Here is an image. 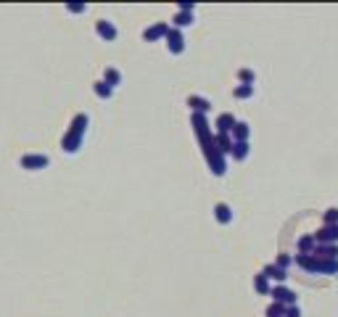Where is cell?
<instances>
[{
	"label": "cell",
	"mask_w": 338,
	"mask_h": 317,
	"mask_svg": "<svg viewBox=\"0 0 338 317\" xmlns=\"http://www.w3.org/2000/svg\"><path fill=\"white\" fill-rule=\"evenodd\" d=\"M190 124H193V132L198 138V143H201V151H204V159L209 164V169H212L217 177H222V174L227 172V164H225V156L219 154L217 146H214V132H212V127H209L206 116L204 114H193Z\"/></svg>",
	"instance_id": "6da1fadb"
},
{
	"label": "cell",
	"mask_w": 338,
	"mask_h": 317,
	"mask_svg": "<svg viewBox=\"0 0 338 317\" xmlns=\"http://www.w3.org/2000/svg\"><path fill=\"white\" fill-rule=\"evenodd\" d=\"M87 127H90V116L87 114H77L74 119H72V124H69L64 140H61L64 154H77V151L82 148V140H85Z\"/></svg>",
	"instance_id": "7a4b0ae2"
},
{
	"label": "cell",
	"mask_w": 338,
	"mask_h": 317,
	"mask_svg": "<svg viewBox=\"0 0 338 317\" xmlns=\"http://www.w3.org/2000/svg\"><path fill=\"white\" fill-rule=\"evenodd\" d=\"M294 262L301 269L314 273V275H338V259H317V256H312V254H296Z\"/></svg>",
	"instance_id": "3957f363"
},
{
	"label": "cell",
	"mask_w": 338,
	"mask_h": 317,
	"mask_svg": "<svg viewBox=\"0 0 338 317\" xmlns=\"http://www.w3.org/2000/svg\"><path fill=\"white\" fill-rule=\"evenodd\" d=\"M51 159L45 154H24L21 156V169H29V172H40V169H48Z\"/></svg>",
	"instance_id": "277c9868"
},
{
	"label": "cell",
	"mask_w": 338,
	"mask_h": 317,
	"mask_svg": "<svg viewBox=\"0 0 338 317\" xmlns=\"http://www.w3.org/2000/svg\"><path fill=\"white\" fill-rule=\"evenodd\" d=\"M270 296H272V301H277V304H285V307H296V291H291L288 286H272V291H270Z\"/></svg>",
	"instance_id": "5b68a950"
},
{
	"label": "cell",
	"mask_w": 338,
	"mask_h": 317,
	"mask_svg": "<svg viewBox=\"0 0 338 317\" xmlns=\"http://www.w3.org/2000/svg\"><path fill=\"white\" fill-rule=\"evenodd\" d=\"M314 243L325 246V243H338V225H322L314 233Z\"/></svg>",
	"instance_id": "8992f818"
},
{
	"label": "cell",
	"mask_w": 338,
	"mask_h": 317,
	"mask_svg": "<svg viewBox=\"0 0 338 317\" xmlns=\"http://www.w3.org/2000/svg\"><path fill=\"white\" fill-rule=\"evenodd\" d=\"M164 40H167V48H169V53L180 56V53L185 51V37H182V32H180V29H174V27H172V29L167 32V37H164Z\"/></svg>",
	"instance_id": "52a82bcc"
},
{
	"label": "cell",
	"mask_w": 338,
	"mask_h": 317,
	"mask_svg": "<svg viewBox=\"0 0 338 317\" xmlns=\"http://www.w3.org/2000/svg\"><path fill=\"white\" fill-rule=\"evenodd\" d=\"M95 32H98V37H101V40H106V42H114L116 37H119V32H116V27L111 24L109 19L95 21Z\"/></svg>",
	"instance_id": "ba28073f"
},
{
	"label": "cell",
	"mask_w": 338,
	"mask_h": 317,
	"mask_svg": "<svg viewBox=\"0 0 338 317\" xmlns=\"http://www.w3.org/2000/svg\"><path fill=\"white\" fill-rule=\"evenodd\" d=\"M185 106H188L193 114H204V116L212 111V101H209V98H201V96H188Z\"/></svg>",
	"instance_id": "9c48e42d"
},
{
	"label": "cell",
	"mask_w": 338,
	"mask_h": 317,
	"mask_svg": "<svg viewBox=\"0 0 338 317\" xmlns=\"http://www.w3.org/2000/svg\"><path fill=\"white\" fill-rule=\"evenodd\" d=\"M169 29H172L169 24H164V21H159V24L148 27V29L143 32V40H146V42H156V40H164Z\"/></svg>",
	"instance_id": "30bf717a"
},
{
	"label": "cell",
	"mask_w": 338,
	"mask_h": 317,
	"mask_svg": "<svg viewBox=\"0 0 338 317\" xmlns=\"http://www.w3.org/2000/svg\"><path fill=\"white\" fill-rule=\"evenodd\" d=\"M262 273H264L267 278H270V283H272V280H275V283H277V286H285V280H288V269H283V267H277V264H267V267L262 269Z\"/></svg>",
	"instance_id": "8fae6325"
},
{
	"label": "cell",
	"mask_w": 338,
	"mask_h": 317,
	"mask_svg": "<svg viewBox=\"0 0 338 317\" xmlns=\"http://www.w3.org/2000/svg\"><path fill=\"white\" fill-rule=\"evenodd\" d=\"M235 116L232 114H219L217 116V135H230L232 132V127H235Z\"/></svg>",
	"instance_id": "7c38bea8"
},
{
	"label": "cell",
	"mask_w": 338,
	"mask_h": 317,
	"mask_svg": "<svg viewBox=\"0 0 338 317\" xmlns=\"http://www.w3.org/2000/svg\"><path fill=\"white\" fill-rule=\"evenodd\" d=\"M249 135H251V127L246 122H235V127H232V143H249Z\"/></svg>",
	"instance_id": "4fadbf2b"
},
{
	"label": "cell",
	"mask_w": 338,
	"mask_h": 317,
	"mask_svg": "<svg viewBox=\"0 0 338 317\" xmlns=\"http://www.w3.org/2000/svg\"><path fill=\"white\" fill-rule=\"evenodd\" d=\"M312 256L317 259H338V246L335 243H325V246H314Z\"/></svg>",
	"instance_id": "5bb4252c"
},
{
	"label": "cell",
	"mask_w": 338,
	"mask_h": 317,
	"mask_svg": "<svg viewBox=\"0 0 338 317\" xmlns=\"http://www.w3.org/2000/svg\"><path fill=\"white\" fill-rule=\"evenodd\" d=\"M254 291L259 293V296H270V291H272V283H270V278H267L264 273L254 275Z\"/></svg>",
	"instance_id": "9a60e30c"
},
{
	"label": "cell",
	"mask_w": 338,
	"mask_h": 317,
	"mask_svg": "<svg viewBox=\"0 0 338 317\" xmlns=\"http://www.w3.org/2000/svg\"><path fill=\"white\" fill-rule=\"evenodd\" d=\"M214 219L219 222V225H230L232 222V209L227 204H217L214 206Z\"/></svg>",
	"instance_id": "2e32d148"
},
{
	"label": "cell",
	"mask_w": 338,
	"mask_h": 317,
	"mask_svg": "<svg viewBox=\"0 0 338 317\" xmlns=\"http://www.w3.org/2000/svg\"><path fill=\"white\" fill-rule=\"evenodd\" d=\"M103 82H106V85H111L114 90L122 85V72L119 69H114V66H109L106 72H103Z\"/></svg>",
	"instance_id": "e0dca14e"
},
{
	"label": "cell",
	"mask_w": 338,
	"mask_h": 317,
	"mask_svg": "<svg viewBox=\"0 0 338 317\" xmlns=\"http://www.w3.org/2000/svg\"><path fill=\"white\" fill-rule=\"evenodd\" d=\"M214 146H217V151L222 156H227L230 151H232V138L230 135H214Z\"/></svg>",
	"instance_id": "ac0fdd59"
},
{
	"label": "cell",
	"mask_w": 338,
	"mask_h": 317,
	"mask_svg": "<svg viewBox=\"0 0 338 317\" xmlns=\"http://www.w3.org/2000/svg\"><path fill=\"white\" fill-rule=\"evenodd\" d=\"M172 21H174V29H180V32H182L185 27H190L196 19H193V14H182V11H177V14H174V19H172Z\"/></svg>",
	"instance_id": "d6986e66"
},
{
	"label": "cell",
	"mask_w": 338,
	"mask_h": 317,
	"mask_svg": "<svg viewBox=\"0 0 338 317\" xmlns=\"http://www.w3.org/2000/svg\"><path fill=\"white\" fill-rule=\"evenodd\" d=\"M92 90H95V96H98V98H103V101H109V98L114 96V87H111V85H106L103 79H98L95 85H92Z\"/></svg>",
	"instance_id": "ffe728a7"
},
{
	"label": "cell",
	"mask_w": 338,
	"mask_h": 317,
	"mask_svg": "<svg viewBox=\"0 0 338 317\" xmlns=\"http://www.w3.org/2000/svg\"><path fill=\"white\" fill-rule=\"evenodd\" d=\"M230 156L235 159V161H243L249 156V143H232V151H230Z\"/></svg>",
	"instance_id": "44dd1931"
},
{
	"label": "cell",
	"mask_w": 338,
	"mask_h": 317,
	"mask_svg": "<svg viewBox=\"0 0 338 317\" xmlns=\"http://www.w3.org/2000/svg\"><path fill=\"white\" fill-rule=\"evenodd\" d=\"M314 236H301L299 238V254H312L314 251Z\"/></svg>",
	"instance_id": "7402d4cb"
},
{
	"label": "cell",
	"mask_w": 338,
	"mask_h": 317,
	"mask_svg": "<svg viewBox=\"0 0 338 317\" xmlns=\"http://www.w3.org/2000/svg\"><path fill=\"white\" fill-rule=\"evenodd\" d=\"M232 96H235L238 101H249L254 96V85H238L235 90H232Z\"/></svg>",
	"instance_id": "603a6c76"
},
{
	"label": "cell",
	"mask_w": 338,
	"mask_h": 317,
	"mask_svg": "<svg viewBox=\"0 0 338 317\" xmlns=\"http://www.w3.org/2000/svg\"><path fill=\"white\" fill-rule=\"evenodd\" d=\"M285 312H288V307H285V304H277V301H272L270 304V307H267V317H285Z\"/></svg>",
	"instance_id": "cb8c5ba5"
},
{
	"label": "cell",
	"mask_w": 338,
	"mask_h": 317,
	"mask_svg": "<svg viewBox=\"0 0 338 317\" xmlns=\"http://www.w3.org/2000/svg\"><path fill=\"white\" fill-rule=\"evenodd\" d=\"M238 79H240V85H254L256 74L251 72V69H238Z\"/></svg>",
	"instance_id": "d4e9b609"
},
{
	"label": "cell",
	"mask_w": 338,
	"mask_h": 317,
	"mask_svg": "<svg viewBox=\"0 0 338 317\" xmlns=\"http://www.w3.org/2000/svg\"><path fill=\"white\" fill-rule=\"evenodd\" d=\"M275 264H277V267H283V269H288L291 264H294V256H291V254H277Z\"/></svg>",
	"instance_id": "484cf974"
},
{
	"label": "cell",
	"mask_w": 338,
	"mask_h": 317,
	"mask_svg": "<svg viewBox=\"0 0 338 317\" xmlns=\"http://www.w3.org/2000/svg\"><path fill=\"white\" fill-rule=\"evenodd\" d=\"M322 225H338V209H328V211H325Z\"/></svg>",
	"instance_id": "4316f807"
},
{
	"label": "cell",
	"mask_w": 338,
	"mask_h": 317,
	"mask_svg": "<svg viewBox=\"0 0 338 317\" xmlns=\"http://www.w3.org/2000/svg\"><path fill=\"white\" fill-rule=\"evenodd\" d=\"M193 3H190V0H180V11H182V14H193Z\"/></svg>",
	"instance_id": "83f0119b"
},
{
	"label": "cell",
	"mask_w": 338,
	"mask_h": 317,
	"mask_svg": "<svg viewBox=\"0 0 338 317\" xmlns=\"http://www.w3.org/2000/svg\"><path fill=\"white\" fill-rule=\"evenodd\" d=\"M66 11H72V14H82L85 6H82V3H69V6H66Z\"/></svg>",
	"instance_id": "f1b7e54d"
},
{
	"label": "cell",
	"mask_w": 338,
	"mask_h": 317,
	"mask_svg": "<svg viewBox=\"0 0 338 317\" xmlns=\"http://www.w3.org/2000/svg\"><path fill=\"white\" fill-rule=\"evenodd\" d=\"M285 317H301V309H299V307H288Z\"/></svg>",
	"instance_id": "f546056e"
}]
</instances>
